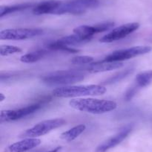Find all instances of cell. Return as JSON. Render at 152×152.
Listing matches in <instances>:
<instances>
[{
  "label": "cell",
  "mask_w": 152,
  "mask_h": 152,
  "mask_svg": "<svg viewBox=\"0 0 152 152\" xmlns=\"http://www.w3.org/2000/svg\"><path fill=\"white\" fill-rule=\"evenodd\" d=\"M83 73L76 70H63L49 73L42 77L43 83L50 86L70 85L84 80Z\"/></svg>",
  "instance_id": "obj_3"
},
{
  "label": "cell",
  "mask_w": 152,
  "mask_h": 152,
  "mask_svg": "<svg viewBox=\"0 0 152 152\" xmlns=\"http://www.w3.org/2000/svg\"><path fill=\"white\" fill-rule=\"evenodd\" d=\"M0 95H1V99H0V101H4V98H5V97H4V95H3V93H1V94H0Z\"/></svg>",
  "instance_id": "obj_26"
},
{
  "label": "cell",
  "mask_w": 152,
  "mask_h": 152,
  "mask_svg": "<svg viewBox=\"0 0 152 152\" xmlns=\"http://www.w3.org/2000/svg\"><path fill=\"white\" fill-rule=\"evenodd\" d=\"M123 66V63L122 62H106L102 61L91 63L86 69L91 73H99L117 69Z\"/></svg>",
  "instance_id": "obj_13"
},
{
  "label": "cell",
  "mask_w": 152,
  "mask_h": 152,
  "mask_svg": "<svg viewBox=\"0 0 152 152\" xmlns=\"http://www.w3.org/2000/svg\"><path fill=\"white\" fill-rule=\"evenodd\" d=\"M22 52V49L19 47L9 45H2L0 48V54L1 56H7V55H14Z\"/></svg>",
  "instance_id": "obj_22"
},
{
  "label": "cell",
  "mask_w": 152,
  "mask_h": 152,
  "mask_svg": "<svg viewBox=\"0 0 152 152\" xmlns=\"http://www.w3.org/2000/svg\"><path fill=\"white\" fill-rule=\"evenodd\" d=\"M99 5L98 0H70L62 2L53 14L62 15L69 13L73 15H81L88 10L93 9Z\"/></svg>",
  "instance_id": "obj_5"
},
{
  "label": "cell",
  "mask_w": 152,
  "mask_h": 152,
  "mask_svg": "<svg viewBox=\"0 0 152 152\" xmlns=\"http://www.w3.org/2000/svg\"><path fill=\"white\" fill-rule=\"evenodd\" d=\"M107 91L105 86L99 84L65 86L53 89L52 95L56 98H74V97L100 95Z\"/></svg>",
  "instance_id": "obj_2"
},
{
  "label": "cell",
  "mask_w": 152,
  "mask_h": 152,
  "mask_svg": "<svg viewBox=\"0 0 152 152\" xmlns=\"http://www.w3.org/2000/svg\"><path fill=\"white\" fill-rule=\"evenodd\" d=\"M66 121L63 119H54L44 120L39 122L32 128L24 131L20 135L22 138H37L45 135L50 131L63 126Z\"/></svg>",
  "instance_id": "obj_6"
},
{
  "label": "cell",
  "mask_w": 152,
  "mask_h": 152,
  "mask_svg": "<svg viewBox=\"0 0 152 152\" xmlns=\"http://www.w3.org/2000/svg\"><path fill=\"white\" fill-rule=\"evenodd\" d=\"M56 41L59 43L65 46H80V45L85 44V43H88L90 40L85 39L83 37H80V36L77 35V34H72V35L66 36V37H62V38L59 39Z\"/></svg>",
  "instance_id": "obj_17"
},
{
  "label": "cell",
  "mask_w": 152,
  "mask_h": 152,
  "mask_svg": "<svg viewBox=\"0 0 152 152\" xmlns=\"http://www.w3.org/2000/svg\"><path fill=\"white\" fill-rule=\"evenodd\" d=\"M94 61V58L93 57L83 55V56L74 57L71 59V62L74 65H85V64L92 63Z\"/></svg>",
  "instance_id": "obj_23"
},
{
  "label": "cell",
  "mask_w": 152,
  "mask_h": 152,
  "mask_svg": "<svg viewBox=\"0 0 152 152\" xmlns=\"http://www.w3.org/2000/svg\"><path fill=\"white\" fill-rule=\"evenodd\" d=\"M48 54V52L47 50L39 49V50L29 52V53L22 55L20 58V61L25 63H32L37 62L44 58Z\"/></svg>",
  "instance_id": "obj_15"
},
{
  "label": "cell",
  "mask_w": 152,
  "mask_h": 152,
  "mask_svg": "<svg viewBox=\"0 0 152 152\" xmlns=\"http://www.w3.org/2000/svg\"><path fill=\"white\" fill-rule=\"evenodd\" d=\"M114 26V22H105L94 25H80L74 29V34L91 40L94 34L105 32Z\"/></svg>",
  "instance_id": "obj_10"
},
{
  "label": "cell",
  "mask_w": 152,
  "mask_h": 152,
  "mask_svg": "<svg viewBox=\"0 0 152 152\" xmlns=\"http://www.w3.org/2000/svg\"><path fill=\"white\" fill-rule=\"evenodd\" d=\"M50 100L51 98L49 97H45L40 99V101H38L37 102L30 104L26 107H22V108L16 109V110H1V116H0L1 122L3 123V122L16 121L29 116L37 112V110H40L45 104L48 103Z\"/></svg>",
  "instance_id": "obj_4"
},
{
  "label": "cell",
  "mask_w": 152,
  "mask_h": 152,
  "mask_svg": "<svg viewBox=\"0 0 152 152\" xmlns=\"http://www.w3.org/2000/svg\"><path fill=\"white\" fill-rule=\"evenodd\" d=\"M151 48L147 46H137L129 49H120L114 51L107 55L102 61L106 62H121L123 61L131 59L135 57L140 56L149 53Z\"/></svg>",
  "instance_id": "obj_7"
},
{
  "label": "cell",
  "mask_w": 152,
  "mask_h": 152,
  "mask_svg": "<svg viewBox=\"0 0 152 152\" xmlns=\"http://www.w3.org/2000/svg\"><path fill=\"white\" fill-rule=\"evenodd\" d=\"M152 82V70L142 72L136 76L134 85L138 89L146 87Z\"/></svg>",
  "instance_id": "obj_18"
},
{
  "label": "cell",
  "mask_w": 152,
  "mask_h": 152,
  "mask_svg": "<svg viewBox=\"0 0 152 152\" xmlns=\"http://www.w3.org/2000/svg\"><path fill=\"white\" fill-rule=\"evenodd\" d=\"M132 129H133V125H129L124 127L119 132H117L115 135L109 137L106 140H105L103 142L101 143L99 145H98L95 150V152H106L115 146L118 145L125 139L127 138L128 136L132 131Z\"/></svg>",
  "instance_id": "obj_11"
},
{
  "label": "cell",
  "mask_w": 152,
  "mask_h": 152,
  "mask_svg": "<svg viewBox=\"0 0 152 152\" xmlns=\"http://www.w3.org/2000/svg\"><path fill=\"white\" fill-rule=\"evenodd\" d=\"M134 72V68L132 67H129V68L123 70V71L118 72L115 73L114 75H111V77H109L108 78H107L106 80H104L101 85H110L113 84V83H118V82L121 81L123 79L126 78L128 75H129L130 74H132Z\"/></svg>",
  "instance_id": "obj_19"
},
{
  "label": "cell",
  "mask_w": 152,
  "mask_h": 152,
  "mask_svg": "<svg viewBox=\"0 0 152 152\" xmlns=\"http://www.w3.org/2000/svg\"><path fill=\"white\" fill-rule=\"evenodd\" d=\"M139 27L140 24L138 22H132V23H127L120 25V26L113 29L108 34L103 36L99 41L101 43H108L122 40V39L125 38L129 34H132L135 31H137L139 28Z\"/></svg>",
  "instance_id": "obj_9"
},
{
  "label": "cell",
  "mask_w": 152,
  "mask_h": 152,
  "mask_svg": "<svg viewBox=\"0 0 152 152\" xmlns=\"http://www.w3.org/2000/svg\"><path fill=\"white\" fill-rule=\"evenodd\" d=\"M86 129V126L83 124L77 125L74 128H71L68 131H65L61 134L60 137L62 139L67 142H71L77 139L80 135H81Z\"/></svg>",
  "instance_id": "obj_16"
},
{
  "label": "cell",
  "mask_w": 152,
  "mask_h": 152,
  "mask_svg": "<svg viewBox=\"0 0 152 152\" xmlns=\"http://www.w3.org/2000/svg\"><path fill=\"white\" fill-rule=\"evenodd\" d=\"M138 91H139V89H138L136 86H134V85L133 84V86L129 87V89L126 90V92H125L124 99L126 100V101H131V100L136 95V94L137 93Z\"/></svg>",
  "instance_id": "obj_24"
},
{
  "label": "cell",
  "mask_w": 152,
  "mask_h": 152,
  "mask_svg": "<svg viewBox=\"0 0 152 152\" xmlns=\"http://www.w3.org/2000/svg\"><path fill=\"white\" fill-rule=\"evenodd\" d=\"M32 6L33 4H31V3H24V4H14V5L9 6H1V8H0V16L3 17L4 16L10 14V13L25 10L26 9H28L29 7H31Z\"/></svg>",
  "instance_id": "obj_20"
},
{
  "label": "cell",
  "mask_w": 152,
  "mask_h": 152,
  "mask_svg": "<svg viewBox=\"0 0 152 152\" xmlns=\"http://www.w3.org/2000/svg\"><path fill=\"white\" fill-rule=\"evenodd\" d=\"M44 31L41 28H12L2 30L0 32L1 40H22L42 35Z\"/></svg>",
  "instance_id": "obj_8"
},
{
  "label": "cell",
  "mask_w": 152,
  "mask_h": 152,
  "mask_svg": "<svg viewBox=\"0 0 152 152\" xmlns=\"http://www.w3.org/2000/svg\"><path fill=\"white\" fill-rule=\"evenodd\" d=\"M69 105L79 111L91 114H103L114 110L117 107L115 101L96 98H74L69 101Z\"/></svg>",
  "instance_id": "obj_1"
},
{
  "label": "cell",
  "mask_w": 152,
  "mask_h": 152,
  "mask_svg": "<svg viewBox=\"0 0 152 152\" xmlns=\"http://www.w3.org/2000/svg\"><path fill=\"white\" fill-rule=\"evenodd\" d=\"M41 144V140L37 138H25L13 143L6 148L5 152H26Z\"/></svg>",
  "instance_id": "obj_12"
},
{
  "label": "cell",
  "mask_w": 152,
  "mask_h": 152,
  "mask_svg": "<svg viewBox=\"0 0 152 152\" xmlns=\"http://www.w3.org/2000/svg\"><path fill=\"white\" fill-rule=\"evenodd\" d=\"M61 149H62V147H61V146H59V147L55 148L54 149H53V150H51V151H48V152H59Z\"/></svg>",
  "instance_id": "obj_25"
},
{
  "label": "cell",
  "mask_w": 152,
  "mask_h": 152,
  "mask_svg": "<svg viewBox=\"0 0 152 152\" xmlns=\"http://www.w3.org/2000/svg\"><path fill=\"white\" fill-rule=\"evenodd\" d=\"M47 47L50 49V51H59L62 52H67V53L76 54L78 53L79 50L74 48L71 47V46H65V45L60 44L57 41H52L50 42L47 44Z\"/></svg>",
  "instance_id": "obj_21"
},
{
  "label": "cell",
  "mask_w": 152,
  "mask_h": 152,
  "mask_svg": "<svg viewBox=\"0 0 152 152\" xmlns=\"http://www.w3.org/2000/svg\"><path fill=\"white\" fill-rule=\"evenodd\" d=\"M62 1L56 0H49V1H43L37 4L33 8V13L36 15H42L50 13L53 14L55 10L59 7Z\"/></svg>",
  "instance_id": "obj_14"
}]
</instances>
